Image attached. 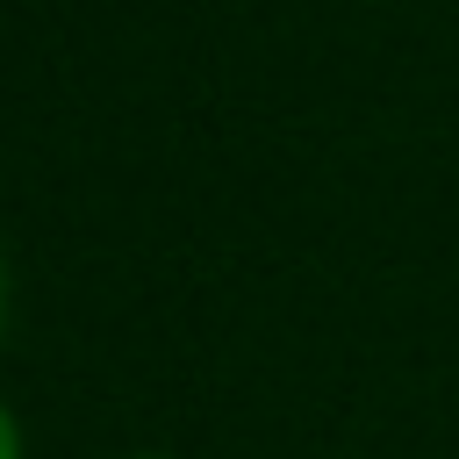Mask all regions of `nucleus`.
I'll return each mask as SVG.
<instances>
[{
    "instance_id": "obj_2",
    "label": "nucleus",
    "mask_w": 459,
    "mask_h": 459,
    "mask_svg": "<svg viewBox=\"0 0 459 459\" xmlns=\"http://www.w3.org/2000/svg\"><path fill=\"white\" fill-rule=\"evenodd\" d=\"M0 308H7V280H0Z\"/></svg>"
},
{
    "instance_id": "obj_1",
    "label": "nucleus",
    "mask_w": 459,
    "mask_h": 459,
    "mask_svg": "<svg viewBox=\"0 0 459 459\" xmlns=\"http://www.w3.org/2000/svg\"><path fill=\"white\" fill-rule=\"evenodd\" d=\"M0 459H22V445H14V416L0 409Z\"/></svg>"
}]
</instances>
